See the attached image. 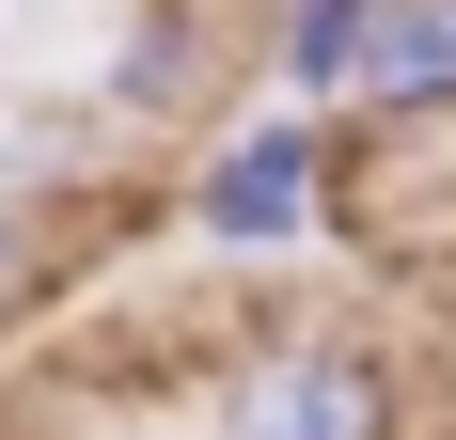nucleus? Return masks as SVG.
<instances>
[{"mask_svg": "<svg viewBox=\"0 0 456 440\" xmlns=\"http://www.w3.org/2000/svg\"><path fill=\"white\" fill-rule=\"evenodd\" d=\"M362 110L378 126H456V0H378Z\"/></svg>", "mask_w": 456, "mask_h": 440, "instance_id": "obj_3", "label": "nucleus"}, {"mask_svg": "<svg viewBox=\"0 0 456 440\" xmlns=\"http://www.w3.org/2000/svg\"><path fill=\"white\" fill-rule=\"evenodd\" d=\"M330 205V110H299V94H268V110H236L221 142H205V174H189V236L221 267H268L299 252Z\"/></svg>", "mask_w": 456, "mask_h": 440, "instance_id": "obj_1", "label": "nucleus"}, {"mask_svg": "<svg viewBox=\"0 0 456 440\" xmlns=\"http://www.w3.org/2000/svg\"><path fill=\"white\" fill-rule=\"evenodd\" d=\"M362 47H378V0H283L268 16V79L299 110H362Z\"/></svg>", "mask_w": 456, "mask_h": 440, "instance_id": "obj_5", "label": "nucleus"}, {"mask_svg": "<svg viewBox=\"0 0 456 440\" xmlns=\"http://www.w3.org/2000/svg\"><path fill=\"white\" fill-rule=\"evenodd\" d=\"M394 425H410V394L346 330H283L221 378V440H394Z\"/></svg>", "mask_w": 456, "mask_h": 440, "instance_id": "obj_2", "label": "nucleus"}, {"mask_svg": "<svg viewBox=\"0 0 456 440\" xmlns=\"http://www.w3.org/2000/svg\"><path fill=\"white\" fill-rule=\"evenodd\" d=\"M16 267H32V220H16V205H0V299H16Z\"/></svg>", "mask_w": 456, "mask_h": 440, "instance_id": "obj_6", "label": "nucleus"}, {"mask_svg": "<svg viewBox=\"0 0 456 440\" xmlns=\"http://www.w3.org/2000/svg\"><path fill=\"white\" fill-rule=\"evenodd\" d=\"M205 79H221L205 0H158V16L126 32V63H110V126H189V110H205Z\"/></svg>", "mask_w": 456, "mask_h": 440, "instance_id": "obj_4", "label": "nucleus"}]
</instances>
